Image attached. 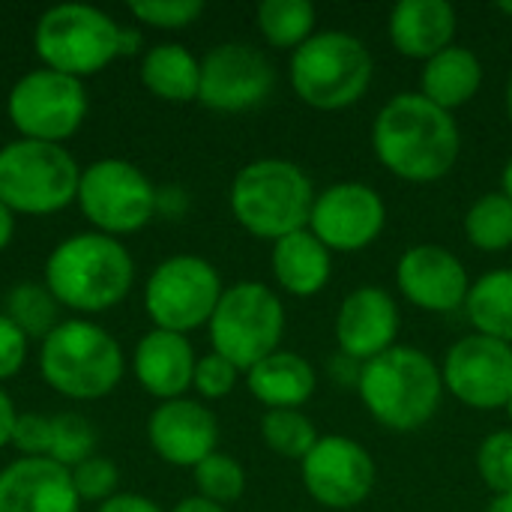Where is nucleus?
<instances>
[{
    "label": "nucleus",
    "mask_w": 512,
    "mask_h": 512,
    "mask_svg": "<svg viewBox=\"0 0 512 512\" xmlns=\"http://www.w3.org/2000/svg\"><path fill=\"white\" fill-rule=\"evenodd\" d=\"M87 111L90 99L84 81L48 66L24 72L6 96V114L18 129V138L48 144H63L72 138L81 129Z\"/></svg>",
    "instance_id": "12"
},
{
    "label": "nucleus",
    "mask_w": 512,
    "mask_h": 512,
    "mask_svg": "<svg viewBox=\"0 0 512 512\" xmlns=\"http://www.w3.org/2000/svg\"><path fill=\"white\" fill-rule=\"evenodd\" d=\"M507 414H510V420H512V399L507 402Z\"/></svg>",
    "instance_id": "49"
},
{
    "label": "nucleus",
    "mask_w": 512,
    "mask_h": 512,
    "mask_svg": "<svg viewBox=\"0 0 512 512\" xmlns=\"http://www.w3.org/2000/svg\"><path fill=\"white\" fill-rule=\"evenodd\" d=\"M60 303L45 288V282H18L6 294V315L24 330L27 339H45L57 321Z\"/></svg>",
    "instance_id": "31"
},
{
    "label": "nucleus",
    "mask_w": 512,
    "mask_h": 512,
    "mask_svg": "<svg viewBox=\"0 0 512 512\" xmlns=\"http://www.w3.org/2000/svg\"><path fill=\"white\" fill-rule=\"evenodd\" d=\"M315 207V186L309 174L291 159H255L243 165L231 183L234 219L261 240H282L309 228Z\"/></svg>",
    "instance_id": "5"
},
{
    "label": "nucleus",
    "mask_w": 512,
    "mask_h": 512,
    "mask_svg": "<svg viewBox=\"0 0 512 512\" xmlns=\"http://www.w3.org/2000/svg\"><path fill=\"white\" fill-rule=\"evenodd\" d=\"M276 84L273 63L249 42H219L201 57L198 102L213 111H246L261 105Z\"/></svg>",
    "instance_id": "13"
},
{
    "label": "nucleus",
    "mask_w": 512,
    "mask_h": 512,
    "mask_svg": "<svg viewBox=\"0 0 512 512\" xmlns=\"http://www.w3.org/2000/svg\"><path fill=\"white\" fill-rule=\"evenodd\" d=\"M498 9H501L504 15H510L512 18V0H501V3H498Z\"/></svg>",
    "instance_id": "47"
},
{
    "label": "nucleus",
    "mask_w": 512,
    "mask_h": 512,
    "mask_svg": "<svg viewBox=\"0 0 512 512\" xmlns=\"http://www.w3.org/2000/svg\"><path fill=\"white\" fill-rule=\"evenodd\" d=\"M501 192L512 201V159L504 165V174H501Z\"/></svg>",
    "instance_id": "45"
},
{
    "label": "nucleus",
    "mask_w": 512,
    "mask_h": 512,
    "mask_svg": "<svg viewBox=\"0 0 512 512\" xmlns=\"http://www.w3.org/2000/svg\"><path fill=\"white\" fill-rule=\"evenodd\" d=\"M39 372L45 384L75 402L108 396L126 372L120 342L90 318L60 321L39 345Z\"/></svg>",
    "instance_id": "4"
},
{
    "label": "nucleus",
    "mask_w": 512,
    "mask_h": 512,
    "mask_svg": "<svg viewBox=\"0 0 512 512\" xmlns=\"http://www.w3.org/2000/svg\"><path fill=\"white\" fill-rule=\"evenodd\" d=\"M357 393L384 429L414 432L438 414L444 378L426 351L393 345L360 366Z\"/></svg>",
    "instance_id": "3"
},
{
    "label": "nucleus",
    "mask_w": 512,
    "mask_h": 512,
    "mask_svg": "<svg viewBox=\"0 0 512 512\" xmlns=\"http://www.w3.org/2000/svg\"><path fill=\"white\" fill-rule=\"evenodd\" d=\"M384 225V198L360 180L327 186L321 195H315V207L309 216V231L330 252H360L381 237Z\"/></svg>",
    "instance_id": "15"
},
{
    "label": "nucleus",
    "mask_w": 512,
    "mask_h": 512,
    "mask_svg": "<svg viewBox=\"0 0 512 512\" xmlns=\"http://www.w3.org/2000/svg\"><path fill=\"white\" fill-rule=\"evenodd\" d=\"M315 18L309 0H264L258 6V30L273 48H300L315 30Z\"/></svg>",
    "instance_id": "28"
},
{
    "label": "nucleus",
    "mask_w": 512,
    "mask_h": 512,
    "mask_svg": "<svg viewBox=\"0 0 512 512\" xmlns=\"http://www.w3.org/2000/svg\"><path fill=\"white\" fill-rule=\"evenodd\" d=\"M117 483H120V471L105 456L93 453L90 459H84L81 465L72 468V486H75L81 504H87V501L105 504L108 498L117 495Z\"/></svg>",
    "instance_id": "36"
},
{
    "label": "nucleus",
    "mask_w": 512,
    "mask_h": 512,
    "mask_svg": "<svg viewBox=\"0 0 512 512\" xmlns=\"http://www.w3.org/2000/svg\"><path fill=\"white\" fill-rule=\"evenodd\" d=\"M246 384H249V393L261 405H267V411L273 408L300 411V405L312 399L318 387V375L306 357L294 351H276L246 372Z\"/></svg>",
    "instance_id": "23"
},
{
    "label": "nucleus",
    "mask_w": 512,
    "mask_h": 512,
    "mask_svg": "<svg viewBox=\"0 0 512 512\" xmlns=\"http://www.w3.org/2000/svg\"><path fill=\"white\" fill-rule=\"evenodd\" d=\"M75 201L93 231L123 237L141 231L156 216L159 189L135 162L105 156L81 168Z\"/></svg>",
    "instance_id": "10"
},
{
    "label": "nucleus",
    "mask_w": 512,
    "mask_h": 512,
    "mask_svg": "<svg viewBox=\"0 0 512 512\" xmlns=\"http://www.w3.org/2000/svg\"><path fill=\"white\" fill-rule=\"evenodd\" d=\"M456 9L447 0H402L390 12V39L405 57L432 60L453 45Z\"/></svg>",
    "instance_id": "22"
},
{
    "label": "nucleus",
    "mask_w": 512,
    "mask_h": 512,
    "mask_svg": "<svg viewBox=\"0 0 512 512\" xmlns=\"http://www.w3.org/2000/svg\"><path fill=\"white\" fill-rule=\"evenodd\" d=\"M207 327L213 351L234 363L240 372H249L279 351L285 333V309L273 288L246 279L222 291Z\"/></svg>",
    "instance_id": "9"
},
{
    "label": "nucleus",
    "mask_w": 512,
    "mask_h": 512,
    "mask_svg": "<svg viewBox=\"0 0 512 512\" xmlns=\"http://www.w3.org/2000/svg\"><path fill=\"white\" fill-rule=\"evenodd\" d=\"M441 378L468 408H507L512 399V345L480 333L465 336L447 351Z\"/></svg>",
    "instance_id": "14"
},
{
    "label": "nucleus",
    "mask_w": 512,
    "mask_h": 512,
    "mask_svg": "<svg viewBox=\"0 0 512 512\" xmlns=\"http://www.w3.org/2000/svg\"><path fill=\"white\" fill-rule=\"evenodd\" d=\"M96 512H165L156 501L135 495V492H117L114 498H108L105 504H99Z\"/></svg>",
    "instance_id": "40"
},
{
    "label": "nucleus",
    "mask_w": 512,
    "mask_h": 512,
    "mask_svg": "<svg viewBox=\"0 0 512 512\" xmlns=\"http://www.w3.org/2000/svg\"><path fill=\"white\" fill-rule=\"evenodd\" d=\"M15 423H18V408H15V402H12V396L0 387V450H3L6 444H12Z\"/></svg>",
    "instance_id": "41"
},
{
    "label": "nucleus",
    "mask_w": 512,
    "mask_h": 512,
    "mask_svg": "<svg viewBox=\"0 0 512 512\" xmlns=\"http://www.w3.org/2000/svg\"><path fill=\"white\" fill-rule=\"evenodd\" d=\"M81 165L63 144L15 138L0 147V204L15 216H51L78 195Z\"/></svg>",
    "instance_id": "7"
},
{
    "label": "nucleus",
    "mask_w": 512,
    "mask_h": 512,
    "mask_svg": "<svg viewBox=\"0 0 512 512\" xmlns=\"http://www.w3.org/2000/svg\"><path fill=\"white\" fill-rule=\"evenodd\" d=\"M261 438L264 444L282 456V459H291V462H303L312 447L321 441L315 423L297 411V408H273V411H264L261 417Z\"/></svg>",
    "instance_id": "29"
},
{
    "label": "nucleus",
    "mask_w": 512,
    "mask_h": 512,
    "mask_svg": "<svg viewBox=\"0 0 512 512\" xmlns=\"http://www.w3.org/2000/svg\"><path fill=\"white\" fill-rule=\"evenodd\" d=\"M171 512H228V510H225L222 504H216V501L201 498V495H189V498L177 501Z\"/></svg>",
    "instance_id": "42"
},
{
    "label": "nucleus",
    "mask_w": 512,
    "mask_h": 512,
    "mask_svg": "<svg viewBox=\"0 0 512 512\" xmlns=\"http://www.w3.org/2000/svg\"><path fill=\"white\" fill-rule=\"evenodd\" d=\"M195 471V486H198V495L207 498V501H216V504H234L243 498L246 492V471L237 459H231L228 453H213L207 456Z\"/></svg>",
    "instance_id": "33"
},
{
    "label": "nucleus",
    "mask_w": 512,
    "mask_h": 512,
    "mask_svg": "<svg viewBox=\"0 0 512 512\" xmlns=\"http://www.w3.org/2000/svg\"><path fill=\"white\" fill-rule=\"evenodd\" d=\"M507 114H510V120H512V78H510V84H507Z\"/></svg>",
    "instance_id": "48"
},
{
    "label": "nucleus",
    "mask_w": 512,
    "mask_h": 512,
    "mask_svg": "<svg viewBox=\"0 0 512 512\" xmlns=\"http://www.w3.org/2000/svg\"><path fill=\"white\" fill-rule=\"evenodd\" d=\"M219 270L201 255H171L147 276L144 309L156 330L180 333L210 324L222 297Z\"/></svg>",
    "instance_id": "11"
},
{
    "label": "nucleus",
    "mask_w": 512,
    "mask_h": 512,
    "mask_svg": "<svg viewBox=\"0 0 512 512\" xmlns=\"http://www.w3.org/2000/svg\"><path fill=\"white\" fill-rule=\"evenodd\" d=\"M465 234L480 252H504L512 246V201L504 192L480 195L468 216Z\"/></svg>",
    "instance_id": "30"
},
{
    "label": "nucleus",
    "mask_w": 512,
    "mask_h": 512,
    "mask_svg": "<svg viewBox=\"0 0 512 512\" xmlns=\"http://www.w3.org/2000/svg\"><path fill=\"white\" fill-rule=\"evenodd\" d=\"M147 441L153 453L174 468H198L219 444V420L195 399H168L153 408L147 420Z\"/></svg>",
    "instance_id": "17"
},
{
    "label": "nucleus",
    "mask_w": 512,
    "mask_h": 512,
    "mask_svg": "<svg viewBox=\"0 0 512 512\" xmlns=\"http://www.w3.org/2000/svg\"><path fill=\"white\" fill-rule=\"evenodd\" d=\"M96 450V429L87 417L66 411L51 417V450L48 459H54L63 468H75L84 459H90Z\"/></svg>",
    "instance_id": "32"
},
{
    "label": "nucleus",
    "mask_w": 512,
    "mask_h": 512,
    "mask_svg": "<svg viewBox=\"0 0 512 512\" xmlns=\"http://www.w3.org/2000/svg\"><path fill=\"white\" fill-rule=\"evenodd\" d=\"M237 375H240V369H237L234 363H228L222 354L210 351V354L198 357L192 387H195L204 399H225V396L237 387Z\"/></svg>",
    "instance_id": "37"
},
{
    "label": "nucleus",
    "mask_w": 512,
    "mask_h": 512,
    "mask_svg": "<svg viewBox=\"0 0 512 512\" xmlns=\"http://www.w3.org/2000/svg\"><path fill=\"white\" fill-rule=\"evenodd\" d=\"M42 282L60 306L96 315L126 300L135 282V261L117 237L81 231L51 249Z\"/></svg>",
    "instance_id": "2"
},
{
    "label": "nucleus",
    "mask_w": 512,
    "mask_h": 512,
    "mask_svg": "<svg viewBox=\"0 0 512 512\" xmlns=\"http://www.w3.org/2000/svg\"><path fill=\"white\" fill-rule=\"evenodd\" d=\"M465 312L480 336L512 345V270L483 273L468 291Z\"/></svg>",
    "instance_id": "27"
},
{
    "label": "nucleus",
    "mask_w": 512,
    "mask_h": 512,
    "mask_svg": "<svg viewBox=\"0 0 512 512\" xmlns=\"http://www.w3.org/2000/svg\"><path fill=\"white\" fill-rule=\"evenodd\" d=\"M372 54L363 39L345 30L312 33L291 54V84L297 96L321 111H339L363 99L372 84Z\"/></svg>",
    "instance_id": "6"
},
{
    "label": "nucleus",
    "mask_w": 512,
    "mask_h": 512,
    "mask_svg": "<svg viewBox=\"0 0 512 512\" xmlns=\"http://www.w3.org/2000/svg\"><path fill=\"white\" fill-rule=\"evenodd\" d=\"M0 512H81L72 471L54 459H15L0 471Z\"/></svg>",
    "instance_id": "20"
},
{
    "label": "nucleus",
    "mask_w": 512,
    "mask_h": 512,
    "mask_svg": "<svg viewBox=\"0 0 512 512\" xmlns=\"http://www.w3.org/2000/svg\"><path fill=\"white\" fill-rule=\"evenodd\" d=\"M141 48V33L138 30H120V54H135Z\"/></svg>",
    "instance_id": "44"
},
{
    "label": "nucleus",
    "mask_w": 512,
    "mask_h": 512,
    "mask_svg": "<svg viewBox=\"0 0 512 512\" xmlns=\"http://www.w3.org/2000/svg\"><path fill=\"white\" fill-rule=\"evenodd\" d=\"M372 147L378 162L396 177L435 183L456 165L462 132L456 117L423 93H399L378 111Z\"/></svg>",
    "instance_id": "1"
},
{
    "label": "nucleus",
    "mask_w": 512,
    "mask_h": 512,
    "mask_svg": "<svg viewBox=\"0 0 512 512\" xmlns=\"http://www.w3.org/2000/svg\"><path fill=\"white\" fill-rule=\"evenodd\" d=\"M402 294L426 312H456L465 306L471 279L465 264L444 246L420 243L405 249L396 267Z\"/></svg>",
    "instance_id": "18"
},
{
    "label": "nucleus",
    "mask_w": 512,
    "mask_h": 512,
    "mask_svg": "<svg viewBox=\"0 0 512 512\" xmlns=\"http://www.w3.org/2000/svg\"><path fill=\"white\" fill-rule=\"evenodd\" d=\"M12 447L27 459H48L51 450V417L42 414H18Z\"/></svg>",
    "instance_id": "38"
},
{
    "label": "nucleus",
    "mask_w": 512,
    "mask_h": 512,
    "mask_svg": "<svg viewBox=\"0 0 512 512\" xmlns=\"http://www.w3.org/2000/svg\"><path fill=\"white\" fill-rule=\"evenodd\" d=\"M300 468L306 492L327 510L360 507L375 489L372 453L345 435H324Z\"/></svg>",
    "instance_id": "16"
},
{
    "label": "nucleus",
    "mask_w": 512,
    "mask_h": 512,
    "mask_svg": "<svg viewBox=\"0 0 512 512\" xmlns=\"http://www.w3.org/2000/svg\"><path fill=\"white\" fill-rule=\"evenodd\" d=\"M486 512H512V495H501V498H495Z\"/></svg>",
    "instance_id": "46"
},
{
    "label": "nucleus",
    "mask_w": 512,
    "mask_h": 512,
    "mask_svg": "<svg viewBox=\"0 0 512 512\" xmlns=\"http://www.w3.org/2000/svg\"><path fill=\"white\" fill-rule=\"evenodd\" d=\"M27 342L30 339L24 336V330L6 312H0V381H9L24 369Z\"/></svg>",
    "instance_id": "39"
},
{
    "label": "nucleus",
    "mask_w": 512,
    "mask_h": 512,
    "mask_svg": "<svg viewBox=\"0 0 512 512\" xmlns=\"http://www.w3.org/2000/svg\"><path fill=\"white\" fill-rule=\"evenodd\" d=\"M333 273L330 249L309 231H294L273 243V276L294 297H315Z\"/></svg>",
    "instance_id": "24"
},
{
    "label": "nucleus",
    "mask_w": 512,
    "mask_h": 512,
    "mask_svg": "<svg viewBox=\"0 0 512 512\" xmlns=\"http://www.w3.org/2000/svg\"><path fill=\"white\" fill-rule=\"evenodd\" d=\"M12 237H15V213L6 204H0V252L12 243Z\"/></svg>",
    "instance_id": "43"
},
{
    "label": "nucleus",
    "mask_w": 512,
    "mask_h": 512,
    "mask_svg": "<svg viewBox=\"0 0 512 512\" xmlns=\"http://www.w3.org/2000/svg\"><path fill=\"white\" fill-rule=\"evenodd\" d=\"M195 348L186 336L168 330H150L132 351V372L138 384L159 402L180 399L195 378Z\"/></svg>",
    "instance_id": "21"
},
{
    "label": "nucleus",
    "mask_w": 512,
    "mask_h": 512,
    "mask_svg": "<svg viewBox=\"0 0 512 512\" xmlns=\"http://www.w3.org/2000/svg\"><path fill=\"white\" fill-rule=\"evenodd\" d=\"M129 15L156 30H183L204 15V0H132Z\"/></svg>",
    "instance_id": "35"
},
{
    "label": "nucleus",
    "mask_w": 512,
    "mask_h": 512,
    "mask_svg": "<svg viewBox=\"0 0 512 512\" xmlns=\"http://www.w3.org/2000/svg\"><path fill=\"white\" fill-rule=\"evenodd\" d=\"M120 30L123 27L99 6L57 3L39 15L33 48L42 66L84 81L120 57Z\"/></svg>",
    "instance_id": "8"
},
{
    "label": "nucleus",
    "mask_w": 512,
    "mask_h": 512,
    "mask_svg": "<svg viewBox=\"0 0 512 512\" xmlns=\"http://www.w3.org/2000/svg\"><path fill=\"white\" fill-rule=\"evenodd\" d=\"M477 471L486 489L495 492V498L512 495V432L501 429L483 438L477 450Z\"/></svg>",
    "instance_id": "34"
},
{
    "label": "nucleus",
    "mask_w": 512,
    "mask_h": 512,
    "mask_svg": "<svg viewBox=\"0 0 512 512\" xmlns=\"http://www.w3.org/2000/svg\"><path fill=\"white\" fill-rule=\"evenodd\" d=\"M141 84L165 102H192L201 90V60L180 42H159L141 57Z\"/></svg>",
    "instance_id": "26"
},
{
    "label": "nucleus",
    "mask_w": 512,
    "mask_h": 512,
    "mask_svg": "<svg viewBox=\"0 0 512 512\" xmlns=\"http://www.w3.org/2000/svg\"><path fill=\"white\" fill-rule=\"evenodd\" d=\"M399 336V306L390 291L378 285L354 288L336 315L339 351L357 363H369L390 351Z\"/></svg>",
    "instance_id": "19"
},
{
    "label": "nucleus",
    "mask_w": 512,
    "mask_h": 512,
    "mask_svg": "<svg viewBox=\"0 0 512 512\" xmlns=\"http://www.w3.org/2000/svg\"><path fill=\"white\" fill-rule=\"evenodd\" d=\"M483 84V63L465 45H450L423 66V96L438 108L450 111L462 108L477 96Z\"/></svg>",
    "instance_id": "25"
}]
</instances>
